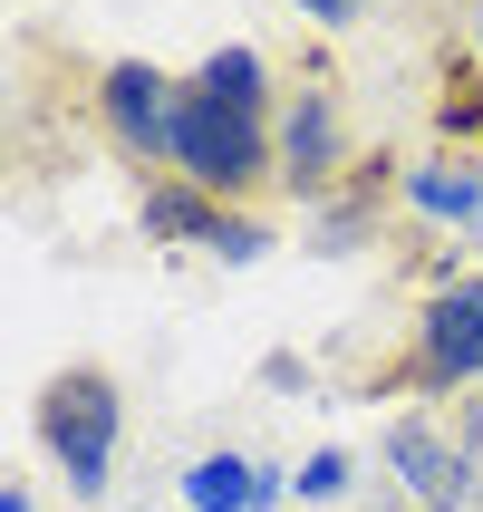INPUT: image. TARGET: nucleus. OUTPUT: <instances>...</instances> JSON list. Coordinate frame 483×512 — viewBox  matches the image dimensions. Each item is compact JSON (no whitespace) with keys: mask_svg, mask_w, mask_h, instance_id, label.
Instances as JSON below:
<instances>
[{"mask_svg":"<svg viewBox=\"0 0 483 512\" xmlns=\"http://www.w3.org/2000/svg\"><path fill=\"white\" fill-rule=\"evenodd\" d=\"M387 464H397L406 484L426 493V512H455V493H464V474H474V464H464L455 445H445V435L426 426V416H406V426L387 435Z\"/></svg>","mask_w":483,"mask_h":512,"instance_id":"0eeeda50","label":"nucleus"},{"mask_svg":"<svg viewBox=\"0 0 483 512\" xmlns=\"http://www.w3.org/2000/svg\"><path fill=\"white\" fill-rule=\"evenodd\" d=\"M223 213H232V203H213L203 184H184V174H155V184L136 194V232L165 242V252H213Z\"/></svg>","mask_w":483,"mask_h":512,"instance_id":"423d86ee","label":"nucleus"},{"mask_svg":"<svg viewBox=\"0 0 483 512\" xmlns=\"http://www.w3.org/2000/svg\"><path fill=\"white\" fill-rule=\"evenodd\" d=\"M348 474H358V455H348V445H319V455L300 464V474H290V484H300V503H329V493H339Z\"/></svg>","mask_w":483,"mask_h":512,"instance_id":"ddd939ff","label":"nucleus"},{"mask_svg":"<svg viewBox=\"0 0 483 512\" xmlns=\"http://www.w3.org/2000/svg\"><path fill=\"white\" fill-rule=\"evenodd\" d=\"M435 126H445V145H474L483 136V68L464 49H445V87H435Z\"/></svg>","mask_w":483,"mask_h":512,"instance_id":"9b49d317","label":"nucleus"},{"mask_svg":"<svg viewBox=\"0 0 483 512\" xmlns=\"http://www.w3.org/2000/svg\"><path fill=\"white\" fill-rule=\"evenodd\" d=\"M406 213H426V223H483V165L474 155H435V165L406 174Z\"/></svg>","mask_w":483,"mask_h":512,"instance_id":"6e6552de","label":"nucleus"},{"mask_svg":"<svg viewBox=\"0 0 483 512\" xmlns=\"http://www.w3.org/2000/svg\"><path fill=\"white\" fill-rule=\"evenodd\" d=\"M483 377V271H455L445 290H426V310L406 329V358L377 387L387 397H464Z\"/></svg>","mask_w":483,"mask_h":512,"instance_id":"7ed1b4c3","label":"nucleus"},{"mask_svg":"<svg viewBox=\"0 0 483 512\" xmlns=\"http://www.w3.org/2000/svg\"><path fill=\"white\" fill-rule=\"evenodd\" d=\"M261 252H271V223L232 203V213H223V232H213V261H232V271H242V261H261Z\"/></svg>","mask_w":483,"mask_h":512,"instance_id":"f8f14e48","label":"nucleus"},{"mask_svg":"<svg viewBox=\"0 0 483 512\" xmlns=\"http://www.w3.org/2000/svg\"><path fill=\"white\" fill-rule=\"evenodd\" d=\"M0 512H39V493H29V484H0Z\"/></svg>","mask_w":483,"mask_h":512,"instance_id":"2eb2a0df","label":"nucleus"},{"mask_svg":"<svg viewBox=\"0 0 483 512\" xmlns=\"http://www.w3.org/2000/svg\"><path fill=\"white\" fill-rule=\"evenodd\" d=\"M116 435H126V387H116V368L78 358V368H58L49 387H39V445L58 455V474H68L78 503H107Z\"/></svg>","mask_w":483,"mask_h":512,"instance_id":"f03ea898","label":"nucleus"},{"mask_svg":"<svg viewBox=\"0 0 483 512\" xmlns=\"http://www.w3.org/2000/svg\"><path fill=\"white\" fill-rule=\"evenodd\" d=\"M184 512H261V464L252 455H203V464H184Z\"/></svg>","mask_w":483,"mask_h":512,"instance_id":"1a4fd4ad","label":"nucleus"},{"mask_svg":"<svg viewBox=\"0 0 483 512\" xmlns=\"http://www.w3.org/2000/svg\"><path fill=\"white\" fill-rule=\"evenodd\" d=\"M271 136H281V194L300 203H329L358 174V155H348V116H339V87H290L281 116H271Z\"/></svg>","mask_w":483,"mask_h":512,"instance_id":"39448f33","label":"nucleus"},{"mask_svg":"<svg viewBox=\"0 0 483 512\" xmlns=\"http://www.w3.org/2000/svg\"><path fill=\"white\" fill-rule=\"evenodd\" d=\"M194 87H203V97H223V107H242V116H281V87H271V68H261L252 49H213L194 68Z\"/></svg>","mask_w":483,"mask_h":512,"instance_id":"9d476101","label":"nucleus"},{"mask_svg":"<svg viewBox=\"0 0 483 512\" xmlns=\"http://www.w3.org/2000/svg\"><path fill=\"white\" fill-rule=\"evenodd\" d=\"M174 97H184V78H165L155 58H107L87 107L136 174H174Z\"/></svg>","mask_w":483,"mask_h":512,"instance_id":"20e7f679","label":"nucleus"},{"mask_svg":"<svg viewBox=\"0 0 483 512\" xmlns=\"http://www.w3.org/2000/svg\"><path fill=\"white\" fill-rule=\"evenodd\" d=\"M290 10H300V20H319V29H348L368 0H290Z\"/></svg>","mask_w":483,"mask_h":512,"instance_id":"4468645a","label":"nucleus"},{"mask_svg":"<svg viewBox=\"0 0 483 512\" xmlns=\"http://www.w3.org/2000/svg\"><path fill=\"white\" fill-rule=\"evenodd\" d=\"M174 174L203 184L213 203L252 213V194L281 184V136H271V116H242V107H223V97H203L184 78V97H174Z\"/></svg>","mask_w":483,"mask_h":512,"instance_id":"f257e3e1","label":"nucleus"}]
</instances>
